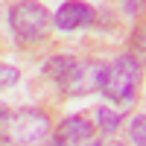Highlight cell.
<instances>
[{"label": "cell", "instance_id": "cell-12", "mask_svg": "<svg viewBox=\"0 0 146 146\" xmlns=\"http://www.w3.org/2000/svg\"><path fill=\"white\" fill-rule=\"evenodd\" d=\"M88 146H102V143H88Z\"/></svg>", "mask_w": 146, "mask_h": 146}, {"label": "cell", "instance_id": "cell-1", "mask_svg": "<svg viewBox=\"0 0 146 146\" xmlns=\"http://www.w3.org/2000/svg\"><path fill=\"white\" fill-rule=\"evenodd\" d=\"M108 64L96 58H70L53 56L44 64V76H50L67 96H88L94 91H102Z\"/></svg>", "mask_w": 146, "mask_h": 146}, {"label": "cell", "instance_id": "cell-6", "mask_svg": "<svg viewBox=\"0 0 146 146\" xmlns=\"http://www.w3.org/2000/svg\"><path fill=\"white\" fill-rule=\"evenodd\" d=\"M56 137L64 146H82V143H88L94 137V126H91L88 117H67V120L58 123Z\"/></svg>", "mask_w": 146, "mask_h": 146}, {"label": "cell", "instance_id": "cell-4", "mask_svg": "<svg viewBox=\"0 0 146 146\" xmlns=\"http://www.w3.org/2000/svg\"><path fill=\"white\" fill-rule=\"evenodd\" d=\"M50 131V117L35 108H21V111H3V143L15 146H32L41 143Z\"/></svg>", "mask_w": 146, "mask_h": 146}, {"label": "cell", "instance_id": "cell-9", "mask_svg": "<svg viewBox=\"0 0 146 146\" xmlns=\"http://www.w3.org/2000/svg\"><path fill=\"white\" fill-rule=\"evenodd\" d=\"M146 9V0H123V15L126 18H137Z\"/></svg>", "mask_w": 146, "mask_h": 146}, {"label": "cell", "instance_id": "cell-5", "mask_svg": "<svg viewBox=\"0 0 146 146\" xmlns=\"http://www.w3.org/2000/svg\"><path fill=\"white\" fill-rule=\"evenodd\" d=\"M53 23L56 29L62 32H76V29H85L94 23V6L85 3V0H64L58 12L53 15Z\"/></svg>", "mask_w": 146, "mask_h": 146}, {"label": "cell", "instance_id": "cell-2", "mask_svg": "<svg viewBox=\"0 0 146 146\" xmlns=\"http://www.w3.org/2000/svg\"><path fill=\"white\" fill-rule=\"evenodd\" d=\"M140 82H143V64L131 53H123V56H117L114 62L108 64L102 94H105V100H111L114 105L129 108V105L137 102Z\"/></svg>", "mask_w": 146, "mask_h": 146}, {"label": "cell", "instance_id": "cell-10", "mask_svg": "<svg viewBox=\"0 0 146 146\" xmlns=\"http://www.w3.org/2000/svg\"><path fill=\"white\" fill-rule=\"evenodd\" d=\"M0 73H3V79H0V85H3V88L15 85V82H18V76H21V73H18V67H9V64H3V67H0Z\"/></svg>", "mask_w": 146, "mask_h": 146}, {"label": "cell", "instance_id": "cell-11", "mask_svg": "<svg viewBox=\"0 0 146 146\" xmlns=\"http://www.w3.org/2000/svg\"><path fill=\"white\" fill-rule=\"evenodd\" d=\"M47 146H64V143H62V140H58V137H53V140H50V143H47Z\"/></svg>", "mask_w": 146, "mask_h": 146}, {"label": "cell", "instance_id": "cell-8", "mask_svg": "<svg viewBox=\"0 0 146 146\" xmlns=\"http://www.w3.org/2000/svg\"><path fill=\"white\" fill-rule=\"evenodd\" d=\"M131 56H135L140 64L146 62V23H143V27H137L135 35H131Z\"/></svg>", "mask_w": 146, "mask_h": 146}, {"label": "cell", "instance_id": "cell-3", "mask_svg": "<svg viewBox=\"0 0 146 146\" xmlns=\"http://www.w3.org/2000/svg\"><path fill=\"white\" fill-rule=\"evenodd\" d=\"M50 12L44 9V3L38 0H18L9 12V27L15 32V38L23 47H32V44H41L47 35H50Z\"/></svg>", "mask_w": 146, "mask_h": 146}, {"label": "cell", "instance_id": "cell-13", "mask_svg": "<svg viewBox=\"0 0 146 146\" xmlns=\"http://www.w3.org/2000/svg\"><path fill=\"white\" fill-rule=\"evenodd\" d=\"M111 146H120V143H111Z\"/></svg>", "mask_w": 146, "mask_h": 146}, {"label": "cell", "instance_id": "cell-7", "mask_svg": "<svg viewBox=\"0 0 146 146\" xmlns=\"http://www.w3.org/2000/svg\"><path fill=\"white\" fill-rule=\"evenodd\" d=\"M96 120H100V131H105V135H111V131H117L120 120H123V111H111L108 105H100L96 108Z\"/></svg>", "mask_w": 146, "mask_h": 146}]
</instances>
